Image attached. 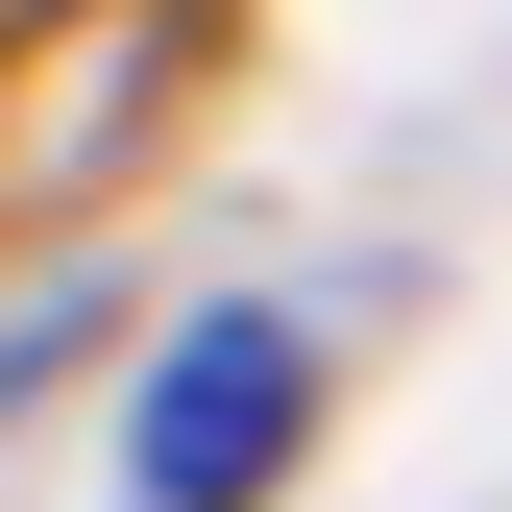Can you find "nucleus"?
Here are the masks:
<instances>
[{"mask_svg": "<svg viewBox=\"0 0 512 512\" xmlns=\"http://www.w3.org/2000/svg\"><path fill=\"white\" fill-rule=\"evenodd\" d=\"M293 415H317V342L269 293H220V317H171L147 391H122V488L147 512H244V488H293Z\"/></svg>", "mask_w": 512, "mask_h": 512, "instance_id": "nucleus-1", "label": "nucleus"}]
</instances>
